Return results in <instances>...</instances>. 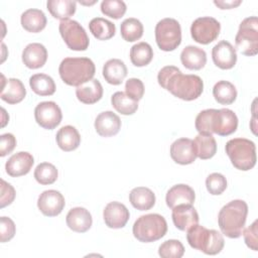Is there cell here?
Instances as JSON below:
<instances>
[{"label":"cell","instance_id":"1","mask_svg":"<svg viewBox=\"0 0 258 258\" xmlns=\"http://www.w3.org/2000/svg\"><path fill=\"white\" fill-rule=\"evenodd\" d=\"M157 81L163 89L183 101L196 100L204 91V83L199 76L183 75L174 66L162 68L157 75Z\"/></svg>","mask_w":258,"mask_h":258},{"label":"cell","instance_id":"2","mask_svg":"<svg viewBox=\"0 0 258 258\" xmlns=\"http://www.w3.org/2000/svg\"><path fill=\"white\" fill-rule=\"evenodd\" d=\"M248 215V205L242 200H234L219 212L218 223L222 234L231 239L242 235Z\"/></svg>","mask_w":258,"mask_h":258},{"label":"cell","instance_id":"3","mask_svg":"<svg viewBox=\"0 0 258 258\" xmlns=\"http://www.w3.org/2000/svg\"><path fill=\"white\" fill-rule=\"evenodd\" d=\"M96 68L89 57H66L58 67L60 79L69 86L79 87L95 76Z\"/></svg>","mask_w":258,"mask_h":258},{"label":"cell","instance_id":"4","mask_svg":"<svg viewBox=\"0 0 258 258\" xmlns=\"http://www.w3.org/2000/svg\"><path fill=\"white\" fill-rule=\"evenodd\" d=\"M186 232V240L189 246L207 255L219 254L224 248V237L217 230H210L197 224Z\"/></svg>","mask_w":258,"mask_h":258},{"label":"cell","instance_id":"5","mask_svg":"<svg viewBox=\"0 0 258 258\" xmlns=\"http://www.w3.org/2000/svg\"><path fill=\"white\" fill-rule=\"evenodd\" d=\"M225 150L234 167L239 170H250L256 164V146L255 143L249 139H231L226 143Z\"/></svg>","mask_w":258,"mask_h":258},{"label":"cell","instance_id":"6","mask_svg":"<svg viewBox=\"0 0 258 258\" xmlns=\"http://www.w3.org/2000/svg\"><path fill=\"white\" fill-rule=\"evenodd\" d=\"M132 231L134 237L140 242H155L166 234L167 223L161 215L147 214L135 221Z\"/></svg>","mask_w":258,"mask_h":258},{"label":"cell","instance_id":"7","mask_svg":"<svg viewBox=\"0 0 258 258\" xmlns=\"http://www.w3.org/2000/svg\"><path fill=\"white\" fill-rule=\"evenodd\" d=\"M235 42L242 54L253 56L258 53V18L256 16L247 17L240 23Z\"/></svg>","mask_w":258,"mask_h":258},{"label":"cell","instance_id":"8","mask_svg":"<svg viewBox=\"0 0 258 258\" xmlns=\"http://www.w3.org/2000/svg\"><path fill=\"white\" fill-rule=\"evenodd\" d=\"M155 40L163 51H172L181 42V28L177 20L163 18L155 26Z\"/></svg>","mask_w":258,"mask_h":258},{"label":"cell","instance_id":"9","mask_svg":"<svg viewBox=\"0 0 258 258\" xmlns=\"http://www.w3.org/2000/svg\"><path fill=\"white\" fill-rule=\"evenodd\" d=\"M58 30L70 49L81 51L86 50L89 47V36L78 21L72 19L62 20L59 23Z\"/></svg>","mask_w":258,"mask_h":258},{"label":"cell","instance_id":"10","mask_svg":"<svg viewBox=\"0 0 258 258\" xmlns=\"http://www.w3.org/2000/svg\"><path fill=\"white\" fill-rule=\"evenodd\" d=\"M220 30V22L210 16L197 18L190 26L192 39L201 44H209L213 42L219 36Z\"/></svg>","mask_w":258,"mask_h":258},{"label":"cell","instance_id":"11","mask_svg":"<svg viewBox=\"0 0 258 258\" xmlns=\"http://www.w3.org/2000/svg\"><path fill=\"white\" fill-rule=\"evenodd\" d=\"M34 118L36 123L47 130H52L59 125L62 119L61 110L52 101L39 103L34 109Z\"/></svg>","mask_w":258,"mask_h":258},{"label":"cell","instance_id":"12","mask_svg":"<svg viewBox=\"0 0 258 258\" xmlns=\"http://www.w3.org/2000/svg\"><path fill=\"white\" fill-rule=\"evenodd\" d=\"M66 202L63 196L55 190L48 189L41 192L37 200V207L39 211L46 217H55L59 215L63 208Z\"/></svg>","mask_w":258,"mask_h":258},{"label":"cell","instance_id":"13","mask_svg":"<svg viewBox=\"0 0 258 258\" xmlns=\"http://www.w3.org/2000/svg\"><path fill=\"white\" fill-rule=\"evenodd\" d=\"M214 63L222 70H230L237 62L236 48L227 40H221L212 49Z\"/></svg>","mask_w":258,"mask_h":258},{"label":"cell","instance_id":"14","mask_svg":"<svg viewBox=\"0 0 258 258\" xmlns=\"http://www.w3.org/2000/svg\"><path fill=\"white\" fill-rule=\"evenodd\" d=\"M103 218L107 227L111 229H121L127 224L130 214L123 204L119 202H111L105 207Z\"/></svg>","mask_w":258,"mask_h":258},{"label":"cell","instance_id":"15","mask_svg":"<svg viewBox=\"0 0 258 258\" xmlns=\"http://www.w3.org/2000/svg\"><path fill=\"white\" fill-rule=\"evenodd\" d=\"M170 156L174 162L181 165L192 163L197 158L194 140L189 138L176 139L170 145Z\"/></svg>","mask_w":258,"mask_h":258},{"label":"cell","instance_id":"16","mask_svg":"<svg viewBox=\"0 0 258 258\" xmlns=\"http://www.w3.org/2000/svg\"><path fill=\"white\" fill-rule=\"evenodd\" d=\"M34 163L33 156L26 151H20L13 154L6 162L5 169L8 175L18 177L27 174Z\"/></svg>","mask_w":258,"mask_h":258},{"label":"cell","instance_id":"17","mask_svg":"<svg viewBox=\"0 0 258 258\" xmlns=\"http://www.w3.org/2000/svg\"><path fill=\"white\" fill-rule=\"evenodd\" d=\"M174 226L180 231H187L199 223V214L192 205H179L172 209L171 214Z\"/></svg>","mask_w":258,"mask_h":258},{"label":"cell","instance_id":"18","mask_svg":"<svg viewBox=\"0 0 258 258\" xmlns=\"http://www.w3.org/2000/svg\"><path fill=\"white\" fill-rule=\"evenodd\" d=\"M96 132L102 137H111L116 135L121 129V120L118 115L112 111L100 113L95 120Z\"/></svg>","mask_w":258,"mask_h":258},{"label":"cell","instance_id":"19","mask_svg":"<svg viewBox=\"0 0 258 258\" xmlns=\"http://www.w3.org/2000/svg\"><path fill=\"white\" fill-rule=\"evenodd\" d=\"M2 87H1V99L11 105L20 103L26 95V90L22 82L18 79L11 78L5 80V77L2 75Z\"/></svg>","mask_w":258,"mask_h":258},{"label":"cell","instance_id":"20","mask_svg":"<svg viewBox=\"0 0 258 258\" xmlns=\"http://www.w3.org/2000/svg\"><path fill=\"white\" fill-rule=\"evenodd\" d=\"M238 127V117L230 109L223 108L217 110L214 133L220 136H228L234 133Z\"/></svg>","mask_w":258,"mask_h":258},{"label":"cell","instance_id":"21","mask_svg":"<svg viewBox=\"0 0 258 258\" xmlns=\"http://www.w3.org/2000/svg\"><path fill=\"white\" fill-rule=\"evenodd\" d=\"M196 199L194 189L183 183L175 184L168 189L165 197V202L168 208L173 209L179 205H192Z\"/></svg>","mask_w":258,"mask_h":258},{"label":"cell","instance_id":"22","mask_svg":"<svg viewBox=\"0 0 258 258\" xmlns=\"http://www.w3.org/2000/svg\"><path fill=\"white\" fill-rule=\"evenodd\" d=\"M47 59V50L44 45L38 42L29 43L22 51L23 63L31 70H36L44 66Z\"/></svg>","mask_w":258,"mask_h":258},{"label":"cell","instance_id":"23","mask_svg":"<svg viewBox=\"0 0 258 258\" xmlns=\"http://www.w3.org/2000/svg\"><path fill=\"white\" fill-rule=\"evenodd\" d=\"M66 222L71 230L78 233H85L91 228L93 219L87 209L77 207L69 211L66 217Z\"/></svg>","mask_w":258,"mask_h":258},{"label":"cell","instance_id":"24","mask_svg":"<svg viewBox=\"0 0 258 258\" xmlns=\"http://www.w3.org/2000/svg\"><path fill=\"white\" fill-rule=\"evenodd\" d=\"M76 95L78 100L84 104H95L103 97V87L98 80L92 79L77 87Z\"/></svg>","mask_w":258,"mask_h":258},{"label":"cell","instance_id":"25","mask_svg":"<svg viewBox=\"0 0 258 258\" xmlns=\"http://www.w3.org/2000/svg\"><path fill=\"white\" fill-rule=\"evenodd\" d=\"M180 61L184 68L198 71L203 69L207 63V53L204 49L188 45L185 46L180 53Z\"/></svg>","mask_w":258,"mask_h":258},{"label":"cell","instance_id":"26","mask_svg":"<svg viewBox=\"0 0 258 258\" xmlns=\"http://www.w3.org/2000/svg\"><path fill=\"white\" fill-rule=\"evenodd\" d=\"M127 76V68L123 60L112 58L105 62L103 67V77L108 84L120 85Z\"/></svg>","mask_w":258,"mask_h":258},{"label":"cell","instance_id":"27","mask_svg":"<svg viewBox=\"0 0 258 258\" xmlns=\"http://www.w3.org/2000/svg\"><path fill=\"white\" fill-rule=\"evenodd\" d=\"M20 22L22 27L32 33L40 32L46 25L45 14L40 9L30 8L21 14Z\"/></svg>","mask_w":258,"mask_h":258},{"label":"cell","instance_id":"28","mask_svg":"<svg viewBox=\"0 0 258 258\" xmlns=\"http://www.w3.org/2000/svg\"><path fill=\"white\" fill-rule=\"evenodd\" d=\"M131 205L139 211H148L155 205V195L145 186H137L129 194Z\"/></svg>","mask_w":258,"mask_h":258},{"label":"cell","instance_id":"29","mask_svg":"<svg viewBox=\"0 0 258 258\" xmlns=\"http://www.w3.org/2000/svg\"><path fill=\"white\" fill-rule=\"evenodd\" d=\"M56 143L63 151H73L77 149L81 143V136L79 131L71 125L61 127L56 133Z\"/></svg>","mask_w":258,"mask_h":258},{"label":"cell","instance_id":"30","mask_svg":"<svg viewBox=\"0 0 258 258\" xmlns=\"http://www.w3.org/2000/svg\"><path fill=\"white\" fill-rule=\"evenodd\" d=\"M46 7L51 16L62 21L68 20L75 14L77 2L72 0H48Z\"/></svg>","mask_w":258,"mask_h":258},{"label":"cell","instance_id":"31","mask_svg":"<svg viewBox=\"0 0 258 258\" xmlns=\"http://www.w3.org/2000/svg\"><path fill=\"white\" fill-rule=\"evenodd\" d=\"M197 157L210 159L217 152V142L212 134H199L194 140Z\"/></svg>","mask_w":258,"mask_h":258},{"label":"cell","instance_id":"32","mask_svg":"<svg viewBox=\"0 0 258 258\" xmlns=\"http://www.w3.org/2000/svg\"><path fill=\"white\" fill-rule=\"evenodd\" d=\"M89 29L94 37L99 40H108L112 38L116 32L115 24L102 17L93 18L89 23Z\"/></svg>","mask_w":258,"mask_h":258},{"label":"cell","instance_id":"33","mask_svg":"<svg viewBox=\"0 0 258 258\" xmlns=\"http://www.w3.org/2000/svg\"><path fill=\"white\" fill-rule=\"evenodd\" d=\"M31 90L38 96H51L55 92V84L51 77L45 74H35L29 79Z\"/></svg>","mask_w":258,"mask_h":258},{"label":"cell","instance_id":"34","mask_svg":"<svg viewBox=\"0 0 258 258\" xmlns=\"http://www.w3.org/2000/svg\"><path fill=\"white\" fill-rule=\"evenodd\" d=\"M213 96L215 100L222 105H230L237 98L236 87L228 81H219L213 88Z\"/></svg>","mask_w":258,"mask_h":258},{"label":"cell","instance_id":"35","mask_svg":"<svg viewBox=\"0 0 258 258\" xmlns=\"http://www.w3.org/2000/svg\"><path fill=\"white\" fill-rule=\"evenodd\" d=\"M153 58V50L147 42H138L130 49V59L135 67H145Z\"/></svg>","mask_w":258,"mask_h":258},{"label":"cell","instance_id":"36","mask_svg":"<svg viewBox=\"0 0 258 258\" xmlns=\"http://www.w3.org/2000/svg\"><path fill=\"white\" fill-rule=\"evenodd\" d=\"M114 109L122 115H132L138 109V102L131 99L124 92H116L111 98Z\"/></svg>","mask_w":258,"mask_h":258},{"label":"cell","instance_id":"37","mask_svg":"<svg viewBox=\"0 0 258 258\" xmlns=\"http://www.w3.org/2000/svg\"><path fill=\"white\" fill-rule=\"evenodd\" d=\"M121 36L128 42H133L143 35V24L136 18H127L120 25Z\"/></svg>","mask_w":258,"mask_h":258},{"label":"cell","instance_id":"38","mask_svg":"<svg viewBox=\"0 0 258 258\" xmlns=\"http://www.w3.org/2000/svg\"><path fill=\"white\" fill-rule=\"evenodd\" d=\"M217 109H206L201 111L195 122L199 134H213Z\"/></svg>","mask_w":258,"mask_h":258},{"label":"cell","instance_id":"39","mask_svg":"<svg viewBox=\"0 0 258 258\" xmlns=\"http://www.w3.org/2000/svg\"><path fill=\"white\" fill-rule=\"evenodd\" d=\"M57 169L49 162H41L34 169V178L42 185L53 183L57 179Z\"/></svg>","mask_w":258,"mask_h":258},{"label":"cell","instance_id":"40","mask_svg":"<svg viewBox=\"0 0 258 258\" xmlns=\"http://www.w3.org/2000/svg\"><path fill=\"white\" fill-rule=\"evenodd\" d=\"M184 253V247L180 241L170 239L163 242L158 248V254L162 258H180Z\"/></svg>","mask_w":258,"mask_h":258},{"label":"cell","instance_id":"41","mask_svg":"<svg viewBox=\"0 0 258 258\" xmlns=\"http://www.w3.org/2000/svg\"><path fill=\"white\" fill-rule=\"evenodd\" d=\"M126 4L121 0H104L101 3V11L113 19L121 18L126 12Z\"/></svg>","mask_w":258,"mask_h":258},{"label":"cell","instance_id":"42","mask_svg":"<svg viewBox=\"0 0 258 258\" xmlns=\"http://www.w3.org/2000/svg\"><path fill=\"white\" fill-rule=\"evenodd\" d=\"M206 186L211 195L219 196L223 194L224 190L227 188V179L223 174L219 172H214L207 177Z\"/></svg>","mask_w":258,"mask_h":258},{"label":"cell","instance_id":"43","mask_svg":"<svg viewBox=\"0 0 258 258\" xmlns=\"http://www.w3.org/2000/svg\"><path fill=\"white\" fill-rule=\"evenodd\" d=\"M125 93L127 96L137 102L141 100L144 95V85L142 81L136 78H131L126 81Z\"/></svg>","mask_w":258,"mask_h":258},{"label":"cell","instance_id":"44","mask_svg":"<svg viewBox=\"0 0 258 258\" xmlns=\"http://www.w3.org/2000/svg\"><path fill=\"white\" fill-rule=\"evenodd\" d=\"M16 232V227L14 222L8 217H1L0 219V240L2 243L10 241Z\"/></svg>","mask_w":258,"mask_h":258},{"label":"cell","instance_id":"45","mask_svg":"<svg viewBox=\"0 0 258 258\" xmlns=\"http://www.w3.org/2000/svg\"><path fill=\"white\" fill-rule=\"evenodd\" d=\"M0 189H1V200H0V207L1 209L5 208L6 206H9L12 204V202L14 201L15 199V189L14 187L6 182L4 179H1V186H0Z\"/></svg>","mask_w":258,"mask_h":258},{"label":"cell","instance_id":"46","mask_svg":"<svg viewBox=\"0 0 258 258\" xmlns=\"http://www.w3.org/2000/svg\"><path fill=\"white\" fill-rule=\"evenodd\" d=\"M242 235L246 245L253 251H257V220L254 221L248 228L243 229Z\"/></svg>","mask_w":258,"mask_h":258},{"label":"cell","instance_id":"47","mask_svg":"<svg viewBox=\"0 0 258 258\" xmlns=\"http://www.w3.org/2000/svg\"><path fill=\"white\" fill-rule=\"evenodd\" d=\"M16 146V138L11 133H5L0 136V156L9 154Z\"/></svg>","mask_w":258,"mask_h":258},{"label":"cell","instance_id":"48","mask_svg":"<svg viewBox=\"0 0 258 258\" xmlns=\"http://www.w3.org/2000/svg\"><path fill=\"white\" fill-rule=\"evenodd\" d=\"M242 3L241 0H230V1H214V4L216 6H218L220 9H232V8H236L237 6H239Z\"/></svg>","mask_w":258,"mask_h":258}]
</instances>
